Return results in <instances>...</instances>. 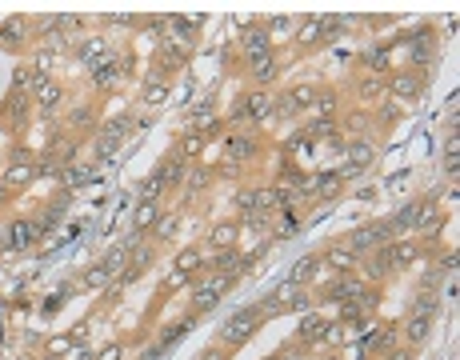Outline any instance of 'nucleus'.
<instances>
[{"label":"nucleus","mask_w":460,"mask_h":360,"mask_svg":"<svg viewBox=\"0 0 460 360\" xmlns=\"http://www.w3.org/2000/svg\"><path fill=\"white\" fill-rule=\"evenodd\" d=\"M308 304H312V296H308L300 285L288 280V285H280L273 296L260 304V312H264V320H268V316H280V312H288V309H292V312H308Z\"/></svg>","instance_id":"nucleus-1"},{"label":"nucleus","mask_w":460,"mask_h":360,"mask_svg":"<svg viewBox=\"0 0 460 360\" xmlns=\"http://www.w3.org/2000/svg\"><path fill=\"white\" fill-rule=\"evenodd\" d=\"M260 324H264V312H260V304H253V309H240L229 324L220 328V340H225V344H244V340H249Z\"/></svg>","instance_id":"nucleus-2"},{"label":"nucleus","mask_w":460,"mask_h":360,"mask_svg":"<svg viewBox=\"0 0 460 360\" xmlns=\"http://www.w3.org/2000/svg\"><path fill=\"white\" fill-rule=\"evenodd\" d=\"M232 288V276H225V272H212V276H205L200 285L192 288V312H208L220 304V296Z\"/></svg>","instance_id":"nucleus-3"},{"label":"nucleus","mask_w":460,"mask_h":360,"mask_svg":"<svg viewBox=\"0 0 460 360\" xmlns=\"http://www.w3.org/2000/svg\"><path fill=\"white\" fill-rule=\"evenodd\" d=\"M372 160H376V144H372V141H352L345 148V168H341V180H345V176H360V172H368V168H372Z\"/></svg>","instance_id":"nucleus-4"},{"label":"nucleus","mask_w":460,"mask_h":360,"mask_svg":"<svg viewBox=\"0 0 460 360\" xmlns=\"http://www.w3.org/2000/svg\"><path fill=\"white\" fill-rule=\"evenodd\" d=\"M392 237V228L384 224V220H372V224H365V228H356L352 237H348V252H365V248H376V244H384V240Z\"/></svg>","instance_id":"nucleus-5"},{"label":"nucleus","mask_w":460,"mask_h":360,"mask_svg":"<svg viewBox=\"0 0 460 360\" xmlns=\"http://www.w3.org/2000/svg\"><path fill=\"white\" fill-rule=\"evenodd\" d=\"M236 208L244 216H268L276 208V192L273 189H249L236 196Z\"/></svg>","instance_id":"nucleus-6"},{"label":"nucleus","mask_w":460,"mask_h":360,"mask_svg":"<svg viewBox=\"0 0 460 360\" xmlns=\"http://www.w3.org/2000/svg\"><path fill=\"white\" fill-rule=\"evenodd\" d=\"M124 132H133V120L128 117H116L100 136H96V156H113L116 148H120V141H124Z\"/></svg>","instance_id":"nucleus-7"},{"label":"nucleus","mask_w":460,"mask_h":360,"mask_svg":"<svg viewBox=\"0 0 460 360\" xmlns=\"http://www.w3.org/2000/svg\"><path fill=\"white\" fill-rule=\"evenodd\" d=\"M268 48H273V40H268L264 28H244V32H240V52L249 56V64L260 60V56H268Z\"/></svg>","instance_id":"nucleus-8"},{"label":"nucleus","mask_w":460,"mask_h":360,"mask_svg":"<svg viewBox=\"0 0 460 360\" xmlns=\"http://www.w3.org/2000/svg\"><path fill=\"white\" fill-rule=\"evenodd\" d=\"M225 156H229L232 165H244V160H253L256 156V136H244V132H236L225 141Z\"/></svg>","instance_id":"nucleus-9"},{"label":"nucleus","mask_w":460,"mask_h":360,"mask_svg":"<svg viewBox=\"0 0 460 360\" xmlns=\"http://www.w3.org/2000/svg\"><path fill=\"white\" fill-rule=\"evenodd\" d=\"M236 112H240V117H253V120H268V117H273V96H268V93L244 96Z\"/></svg>","instance_id":"nucleus-10"},{"label":"nucleus","mask_w":460,"mask_h":360,"mask_svg":"<svg viewBox=\"0 0 460 360\" xmlns=\"http://www.w3.org/2000/svg\"><path fill=\"white\" fill-rule=\"evenodd\" d=\"M324 336H328V320H324V316H304V320H300V328H297L300 344L312 348V344H321Z\"/></svg>","instance_id":"nucleus-11"},{"label":"nucleus","mask_w":460,"mask_h":360,"mask_svg":"<svg viewBox=\"0 0 460 360\" xmlns=\"http://www.w3.org/2000/svg\"><path fill=\"white\" fill-rule=\"evenodd\" d=\"M389 88H392V96H396V100H413V96L424 88V80H420L416 72H396V76L389 80Z\"/></svg>","instance_id":"nucleus-12"},{"label":"nucleus","mask_w":460,"mask_h":360,"mask_svg":"<svg viewBox=\"0 0 460 360\" xmlns=\"http://www.w3.org/2000/svg\"><path fill=\"white\" fill-rule=\"evenodd\" d=\"M41 237V228L32 224V220H16V224H8V248H32Z\"/></svg>","instance_id":"nucleus-13"},{"label":"nucleus","mask_w":460,"mask_h":360,"mask_svg":"<svg viewBox=\"0 0 460 360\" xmlns=\"http://www.w3.org/2000/svg\"><path fill=\"white\" fill-rule=\"evenodd\" d=\"M420 204H424V200H409L400 213L392 216V220H389L392 232H416V224H420Z\"/></svg>","instance_id":"nucleus-14"},{"label":"nucleus","mask_w":460,"mask_h":360,"mask_svg":"<svg viewBox=\"0 0 460 360\" xmlns=\"http://www.w3.org/2000/svg\"><path fill=\"white\" fill-rule=\"evenodd\" d=\"M321 264H328L332 272H341V276H348L352 268H356V252H348L345 244H336V248H328L321 256Z\"/></svg>","instance_id":"nucleus-15"},{"label":"nucleus","mask_w":460,"mask_h":360,"mask_svg":"<svg viewBox=\"0 0 460 360\" xmlns=\"http://www.w3.org/2000/svg\"><path fill=\"white\" fill-rule=\"evenodd\" d=\"M157 220H161V204H157V200H140L137 213H133V228H137V237H140V232H148V228H157Z\"/></svg>","instance_id":"nucleus-16"},{"label":"nucleus","mask_w":460,"mask_h":360,"mask_svg":"<svg viewBox=\"0 0 460 360\" xmlns=\"http://www.w3.org/2000/svg\"><path fill=\"white\" fill-rule=\"evenodd\" d=\"M384 252H389L392 268H409V264H413L416 256H420V248H416V240H396V244H389Z\"/></svg>","instance_id":"nucleus-17"},{"label":"nucleus","mask_w":460,"mask_h":360,"mask_svg":"<svg viewBox=\"0 0 460 360\" xmlns=\"http://www.w3.org/2000/svg\"><path fill=\"white\" fill-rule=\"evenodd\" d=\"M365 296V288L356 285V280H348V276H341L336 285H328V300L332 304H345V300H360Z\"/></svg>","instance_id":"nucleus-18"},{"label":"nucleus","mask_w":460,"mask_h":360,"mask_svg":"<svg viewBox=\"0 0 460 360\" xmlns=\"http://www.w3.org/2000/svg\"><path fill=\"white\" fill-rule=\"evenodd\" d=\"M317 276H321V256H300L297 261V268H292V276H288V280H292V285H308V280H317Z\"/></svg>","instance_id":"nucleus-19"},{"label":"nucleus","mask_w":460,"mask_h":360,"mask_svg":"<svg viewBox=\"0 0 460 360\" xmlns=\"http://www.w3.org/2000/svg\"><path fill=\"white\" fill-rule=\"evenodd\" d=\"M428 328H433V316H424V312H413V316L404 320V336H409L413 344H420V340L428 336Z\"/></svg>","instance_id":"nucleus-20"},{"label":"nucleus","mask_w":460,"mask_h":360,"mask_svg":"<svg viewBox=\"0 0 460 360\" xmlns=\"http://www.w3.org/2000/svg\"><path fill=\"white\" fill-rule=\"evenodd\" d=\"M60 96H65V88H60L56 80H48V76L36 84V104H41V108H56V104H60Z\"/></svg>","instance_id":"nucleus-21"},{"label":"nucleus","mask_w":460,"mask_h":360,"mask_svg":"<svg viewBox=\"0 0 460 360\" xmlns=\"http://www.w3.org/2000/svg\"><path fill=\"white\" fill-rule=\"evenodd\" d=\"M321 36H324V16H308V21L300 24V32H297L300 45H321Z\"/></svg>","instance_id":"nucleus-22"},{"label":"nucleus","mask_w":460,"mask_h":360,"mask_svg":"<svg viewBox=\"0 0 460 360\" xmlns=\"http://www.w3.org/2000/svg\"><path fill=\"white\" fill-rule=\"evenodd\" d=\"M116 76H120V60H116V56H104V60L92 69V80H96V84H116Z\"/></svg>","instance_id":"nucleus-23"},{"label":"nucleus","mask_w":460,"mask_h":360,"mask_svg":"<svg viewBox=\"0 0 460 360\" xmlns=\"http://www.w3.org/2000/svg\"><path fill=\"white\" fill-rule=\"evenodd\" d=\"M341 184H345V180H341L336 172H324V176H317V180H312V192H317V196H324V200H332V196L341 192Z\"/></svg>","instance_id":"nucleus-24"},{"label":"nucleus","mask_w":460,"mask_h":360,"mask_svg":"<svg viewBox=\"0 0 460 360\" xmlns=\"http://www.w3.org/2000/svg\"><path fill=\"white\" fill-rule=\"evenodd\" d=\"M152 261H157V248H152V244H137V248L128 252V264H133V276H137V272H144V268H148Z\"/></svg>","instance_id":"nucleus-25"},{"label":"nucleus","mask_w":460,"mask_h":360,"mask_svg":"<svg viewBox=\"0 0 460 360\" xmlns=\"http://www.w3.org/2000/svg\"><path fill=\"white\" fill-rule=\"evenodd\" d=\"M32 176H36V168H28V165H24V156H21L16 165L8 168V176H4V180H8L12 189H24V184H32Z\"/></svg>","instance_id":"nucleus-26"},{"label":"nucleus","mask_w":460,"mask_h":360,"mask_svg":"<svg viewBox=\"0 0 460 360\" xmlns=\"http://www.w3.org/2000/svg\"><path fill=\"white\" fill-rule=\"evenodd\" d=\"M376 96H384V76H376V72H372V76H365V80H360V100H365V104H372Z\"/></svg>","instance_id":"nucleus-27"},{"label":"nucleus","mask_w":460,"mask_h":360,"mask_svg":"<svg viewBox=\"0 0 460 360\" xmlns=\"http://www.w3.org/2000/svg\"><path fill=\"white\" fill-rule=\"evenodd\" d=\"M157 172H161L164 189H168V184H176V180H184V176H188V168H184V160H181V156H172V160H168V165H164V168H157Z\"/></svg>","instance_id":"nucleus-28"},{"label":"nucleus","mask_w":460,"mask_h":360,"mask_svg":"<svg viewBox=\"0 0 460 360\" xmlns=\"http://www.w3.org/2000/svg\"><path fill=\"white\" fill-rule=\"evenodd\" d=\"M236 237H240V228H236V224H216L208 240H212L216 248H232V244H236Z\"/></svg>","instance_id":"nucleus-29"},{"label":"nucleus","mask_w":460,"mask_h":360,"mask_svg":"<svg viewBox=\"0 0 460 360\" xmlns=\"http://www.w3.org/2000/svg\"><path fill=\"white\" fill-rule=\"evenodd\" d=\"M249 69H253V76H256V80H260V84H268V80H273V76H276V56H273V52H268V56H260V60H253Z\"/></svg>","instance_id":"nucleus-30"},{"label":"nucleus","mask_w":460,"mask_h":360,"mask_svg":"<svg viewBox=\"0 0 460 360\" xmlns=\"http://www.w3.org/2000/svg\"><path fill=\"white\" fill-rule=\"evenodd\" d=\"M124 261H128V244H116V248H108V252H104V268H108V276H113V272H120V268H124Z\"/></svg>","instance_id":"nucleus-31"},{"label":"nucleus","mask_w":460,"mask_h":360,"mask_svg":"<svg viewBox=\"0 0 460 360\" xmlns=\"http://www.w3.org/2000/svg\"><path fill=\"white\" fill-rule=\"evenodd\" d=\"M288 100H292V108H308V104H317V88H312V84H297V88H292V93H288Z\"/></svg>","instance_id":"nucleus-32"},{"label":"nucleus","mask_w":460,"mask_h":360,"mask_svg":"<svg viewBox=\"0 0 460 360\" xmlns=\"http://www.w3.org/2000/svg\"><path fill=\"white\" fill-rule=\"evenodd\" d=\"M389 272H392L389 252H384V248H376V252H372V261H368V276L376 280V276H389Z\"/></svg>","instance_id":"nucleus-33"},{"label":"nucleus","mask_w":460,"mask_h":360,"mask_svg":"<svg viewBox=\"0 0 460 360\" xmlns=\"http://www.w3.org/2000/svg\"><path fill=\"white\" fill-rule=\"evenodd\" d=\"M80 285H84V288H104V285H108V268H104V264L89 268V272L80 276Z\"/></svg>","instance_id":"nucleus-34"},{"label":"nucleus","mask_w":460,"mask_h":360,"mask_svg":"<svg viewBox=\"0 0 460 360\" xmlns=\"http://www.w3.org/2000/svg\"><path fill=\"white\" fill-rule=\"evenodd\" d=\"M161 192H164V180H161V172H152V176L140 184V200H157Z\"/></svg>","instance_id":"nucleus-35"},{"label":"nucleus","mask_w":460,"mask_h":360,"mask_svg":"<svg viewBox=\"0 0 460 360\" xmlns=\"http://www.w3.org/2000/svg\"><path fill=\"white\" fill-rule=\"evenodd\" d=\"M164 96H168V88H164L161 80H148V88H144V104H148V108H157V104H164Z\"/></svg>","instance_id":"nucleus-36"},{"label":"nucleus","mask_w":460,"mask_h":360,"mask_svg":"<svg viewBox=\"0 0 460 360\" xmlns=\"http://www.w3.org/2000/svg\"><path fill=\"white\" fill-rule=\"evenodd\" d=\"M200 148H205V136H200V132H184V136H181V156L200 152Z\"/></svg>","instance_id":"nucleus-37"},{"label":"nucleus","mask_w":460,"mask_h":360,"mask_svg":"<svg viewBox=\"0 0 460 360\" xmlns=\"http://www.w3.org/2000/svg\"><path fill=\"white\" fill-rule=\"evenodd\" d=\"M176 268H184V272H196V268H205V256L192 248V252H181V261H176Z\"/></svg>","instance_id":"nucleus-38"},{"label":"nucleus","mask_w":460,"mask_h":360,"mask_svg":"<svg viewBox=\"0 0 460 360\" xmlns=\"http://www.w3.org/2000/svg\"><path fill=\"white\" fill-rule=\"evenodd\" d=\"M384 64H389V48H372V52H368V69L376 72V76H380V69H384Z\"/></svg>","instance_id":"nucleus-39"},{"label":"nucleus","mask_w":460,"mask_h":360,"mask_svg":"<svg viewBox=\"0 0 460 360\" xmlns=\"http://www.w3.org/2000/svg\"><path fill=\"white\" fill-rule=\"evenodd\" d=\"M89 180H92V168H84V165H76L69 176H65V184H69V189H76V184H89Z\"/></svg>","instance_id":"nucleus-40"},{"label":"nucleus","mask_w":460,"mask_h":360,"mask_svg":"<svg viewBox=\"0 0 460 360\" xmlns=\"http://www.w3.org/2000/svg\"><path fill=\"white\" fill-rule=\"evenodd\" d=\"M24 32H28V28H24V21H12L8 28H4V45H21Z\"/></svg>","instance_id":"nucleus-41"},{"label":"nucleus","mask_w":460,"mask_h":360,"mask_svg":"<svg viewBox=\"0 0 460 360\" xmlns=\"http://www.w3.org/2000/svg\"><path fill=\"white\" fill-rule=\"evenodd\" d=\"M437 292H424V296H420V300H416V309L413 312H424V316H433V312H437Z\"/></svg>","instance_id":"nucleus-42"},{"label":"nucleus","mask_w":460,"mask_h":360,"mask_svg":"<svg viewBox=\"0 0 460 360\" xmlns=\"http://www.w3.org/2000/svg\"><path fill=\"white\" fill-rule=\"evenodd\" d=\"M92 120V104H76L69 112V124H89Z\"/></svg>","instance_id":"nucleus-43"},{"label":"nucleus","mask_w":460,"mask_h":360,"mask_svg":"<svg viewBox=\"0 0 460 360\" xmlns=\"http://www.w3.org/2000/svg\"><path fill=\"white\" fill-rule=\"evenodd\" d=\"M184 328H188V324H184V320H181V324H172V328H168V333L161 336V348H168V344H172V340H181V336H184Z\"/></svg>","instance_id":"nucleus-44"},{"label":"nucleus","mask_w":460,"mask_h":360,"mask_svg":"<svg viewBox=\"0 0 460 360\" xmlns=\"http://www.w3.org/2000/svg\"><path fill=\"white\" fill-rule=\"evenodd\" d=\"M264 32H268V40H273V32H276V36H280V32H288V16H273Z\"/></svg>","instance_id":"nucleus-45"},{"label":"nucleus","mask_w":460,"mask_h":360,"mask_svg":"<svg viewBox=\"0 0 460 360\" xmlns=\"http://www.w3.org/2000/svg\"><path fill=\"white\" fill-rule=\"evenodd\" d=\"M413 60H428V36H420V40H413Z\"/></svg>","instance_id":"nucleus-46"},{"label":"nucleus","mask_w":460,"mask_h":360,"mask_svg":"<svg viewBox=\"0 0 460 360\" xmlns=\"http://www.w3.org/2000/svg\"><path fill=\"white\" fill-rule=\"evenodd\" d=\"M188 276H192V272L176 268V272H168V280H164V285H168V288H184V285H188Z\"/></svg>","instance_id":"nucleus-47"},{"label":"nucleus","mask_w":460,"mask_h":360,"mask_svg":"<svg viewBox=\"0 0 460 360\" xmlns=\"http://www.w3.org/2000/svg\"><path fill=\"white\" fill-rule=\"evenodd\" d=\"M157 232H161V237H176V220H172V216L157 220Z\"/></svg>","instance_id":"nucleus-48"},{"label":"nucleus","mask_w":460,"mask_h":360,"mask_svg":"<svg viewBox=\"0 0 460 360\" xmlns=\"http://www.w3.org/2000/svg\"><path fill=\"white\" fill-rule=\"evenodd\" d=\"M184 180H188V184H192V189H205V184H208V172H188V176H184Z\"/></svg>","instance_id":"nucleus-49"},{"label":"nucleus","mask_w":460,"mask_h":360,"mask_svg":"<svg viewBox=\"0 0 460 360\" xmlns=\"http://www.w3.org/2000/svg\"><path fill=\"white\" fill-rule=\"evenodd\" d=\"M208 120H212V104H200L196 108V124H208Z\"/></svg>","instance_id":"nucleus-50"},{"label":"nucleus","mask_w":460,"mask_h":360,"mask_svg":"<svg viewBox=\"0 0 460 360\" xmlns=\"http://www.w3.org/2000/svg\"><path fill=\"white\" fill-rule=\"evenodd\" d=\"M196 360H225V352H220V348H205Z\"/></svg>","instance_id":"nucleus-51"},{"label":"nucleus","mask_w":460,"mask_h":360,"mask_svg":"<svg viewBox=\"0 0 460 360\" xmlns=\"http://www.w3.org/2000/svg\"><path fill=\"white\" fill-rule=\"evenodd\" d=\"M0 248H8V228H0Z\"/></svg>","instance_id":"nucleus-52"},{"label":"nucleus","mask_w":460,"mask_h":360,"mask_svg":"<svg viewBox=\"0 0 460 360\" xmlns=\"http://www.w3.org/2000/svg\"><path fill=\"white\" fill-rule=\"evenodd\" d=\"M389 360H409V352H392V357Z\"/></svg>","instance_id":"nucleus-53"}]
</instances>
